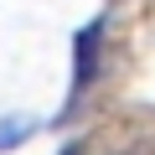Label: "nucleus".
Here are the masks:
<instances>
[{
  "instance_id": "obj_1",
  "label": "nucleus",
  "mask_w": 155,
  "mask_h": 155,
  "mask_svg": "<svg viewBox=\"0 0 155 155\" xmlns=\"http://www.w3.org/2000/svg\"><path fill=\"white\" fill-rule=\"evenodd\" d=\"M98 67V26H88L83 36H78V72H72V98L88 93V78Z\"/></svg>"
},
{
  "instance_id": "obj_3",
  "label": "nucleus",
  "mask_w": 155,
  "mask_h": 155,
  "mask_svg": "<svg viewBox=\"0 0 155 155\" xmlns=\"http://www.w3.org/2000/svg\"><path fill=\"white\" fill-rule=\"evenodd\" d=\"M62 155H83V145H67V150H62Z\"/></svg>"
},
{
  "instance_id": "obj_2",
  "label": "nucleus",
  "mask_w": 155,
  "mask_h": 155,
  "mask_svg": "<svg viewBox=\"0 0 155 155\" xmlns=\"http://www.w3.org/2000/svg\"><path fill=\"white\" fill-rule=\"evenodd\" d=\"M26 140V119H11V124H0V150L5 145H21Z\"/></svg>"
}]
</instances>
